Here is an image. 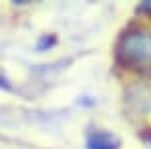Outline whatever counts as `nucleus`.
I'll use <instances>...</instances> for the list:
<instances>
[{
  "instance_id": "423d86ee",
  "label": "nucleus",
  "mask_w": 151,
  "mask_h": 149,
  "mask_svg": "<svg viewBox=\"0 0 151 149\" xmlns=\"http://www.w3.org/2000/svg\"><path fill=\"white\" fill-rule=\"evenodd\" d=\"M139 10L141 12H151V0L149 2H143V4L139 6Z\"/></svg>"
},
{
  "instance_id": "7ed1b4c3",
  "label": "nucleus",
  "mask_w": 151,
  "mask_h": 149,
  "mask_svg": "<svg viewBox=\"0 0 151 149\" xmlns=\"http://www.w3.org/2000/svg\"><path fill=\"white\" fill-rule=\"evenodd\" d=\"M127 105L139 115L151 113V87L139 85L127 93Z\"/></svg>"
},
{
  "instance_id": "f03ea898",
  "label": "nucleus",
  "mask_w": 151,
  "mask_h": 149,
  "mask_svg": "<svg viewBox=\"0 0 151 149\" xmlns=\"http://www.w3.org/2000/svg\"><path fill=\"white\" fill-rule=\"evenodd\" d=\"M85 145H87V149H119L121 147V139L111 131L93 129V131L87 133Z\"/></svg>"
},
{
  "instance_id": "39448f33",
  "label": "nucleus",
  "mask_w": 151,
  "mask_h": 149,
  "mask_svg": "<svg viewBox=\"0 0 151 149\" xmlns=\"http://www.w3.org/2000/svg\"><path fill=\"white\" fill-rule=\"evenodd\" d=\"M0 89H4V91H8V89H10V83H8V79L0 77Z\"/></svg>"
},
{
  "instance_id": "20e7f679",
  "label": "nucleus",
  "mask_w": 151,
  "mask_h": 149,
  "mask_svg": "<svg viewBox=\"0 0 151 149\" xmlns=\"http://www.w3.org/2000/svg\"><path fill=\"white\" fill-rule=\"evenodd\" d=\"M55 45H57V36L55 35H42L38 38V42H36V50L38 53H45L48 48H52Z\"/></svg>"
},
{
  "instance_id": "f257e3e1",
  "label": "nucleus",
  "mask_w": 151,
  "mask_h": 149,
  "mask_svg": "<svg viewBox=\"0 0 151 149\" xmlns=\"http://www.w3.org/2000/svg\"><path fill=\"white\" fill-rule=\"evenodd\" d=\"M117 58L135 71L151 73V32L133 30L117 42Z\"/></svg>"
}]
</instances>
